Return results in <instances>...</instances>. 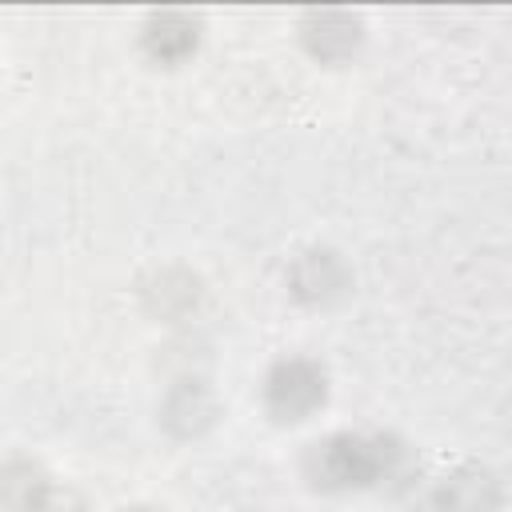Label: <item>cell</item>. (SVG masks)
<instances>
[{
  "instance_id": "cell-1",
  "label": "cell",
  "mask_w": 512,
  "mask_h": 512,
  "mask_svg": "<svg viewBox=\"0 0 512 512\" xmlns=\"http://www.w3.org/2000/svg\"><path fill=\"white\" fill-rule=\"evenodd\" d=\"M296 396H304V400H308V408L320 400L316 372H308L304 364H288V368H280V372L272 376V400H276V408H280V412H292V420H300L296 412H304Z\"/></svg>"
}]
</instances>
